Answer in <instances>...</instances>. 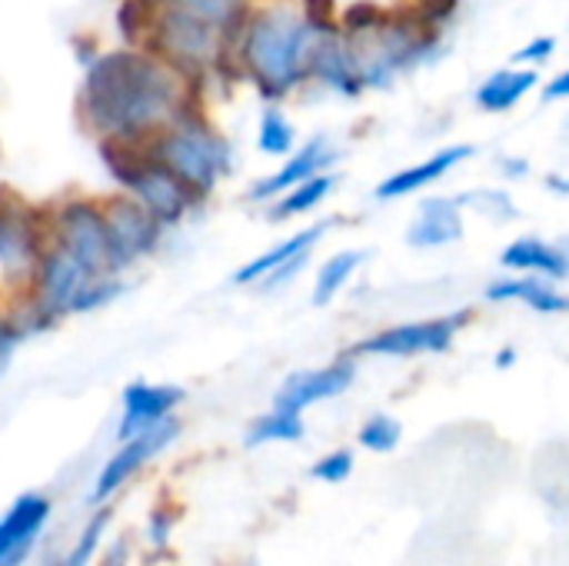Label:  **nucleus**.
<instances>
[{"instance_id":"f257e3e1","label":"nucleus","mask_w":569,"mask_h":566,"mask_svg":"<svg viewBox=\"0 0 569 566\" xmlns=\"http://www.w3.org/2000/svg\"><path fill=\"white\" fill-rule=\"evenodd\" d=\"M197 83L147 47L97 53L77 90V120L97 140L147 143L197 103Z\"/></svg>"},{"instance_id":"f03ea898","label":"nucleus","mask_w":569,"mask_h":566,"mask_svg":"<svg viewBox=\"0 0 569 566\" xmlns=\"http://www.w3.org/2000/svg\"><path fill=\"white\" fill-rule=\"evenodd\" d=\"M317 30L303 20L300 10L273 3L247 13L237 33V63L240 73L257 83V90L270 100L287 97L300 80H307L310 50L317 43Z\"/></svg>"},{"instance_id":"7ed1b4c3","label":"nucleus","mask_w":569,"mask_h":566,"mask_svg":"<svg viewBox=\"0 0 569 566\" xmlns=\"http://www.w3.org/2000/svg\"><path fill=\"white\" fill-rule=\"evenodd\" d=\"M147 150L173 177H180L197 200H207L220 187V180L233 170V147L203 117L200 103H193L170 127L150 137Z\"/></svg>"},{"instance_id":"20e7f679","label":"nucleus","mask_w":569,"mask_h":566,"mask_svg":"<svg viewBox=\"0 0 569 566\" xmlns=\"http://www.w3.org/2000/svg\"><path fill=\"white\" fill-rule=\"evenodd\" d=\"M47 230L57 247L73 254L90 274L97 277H120L123 267L117 264V254L110 247V234L103 224L100 200L87 197H67L47 210Z\"/></svg>"},{"instance_id":"39448f33","label":"nucleus","mask_w":569,"mask_h":566,"mask_svg":"<svg viewBox=\"0 0 569 566\" xmlns=\"http://www.w3.org/2000/svg\"><path fill=\"white\" fill-rule=\"evenodd\" d=\"M47 240V214L30 207L13 187L0 183V274L27 284Z\"/></svg>"},{"instance_id":"423d86ee","label":"nucleus","mask_w":569,"mask_h":566,"mask_svg":"<svg viewBox=\"0 0 569 566\" xmlns=\"http://www.w3.org/2000/svg\"><path fill=\"white\" fill-rule=\"evenodd\" d=\"M100 210H103L107 234H110V247H113L117 264L123 270L140 264L143 257H150L160 247V237H163L167 227L137 197H130L127 190H117V193L103 197Z\"/></svg>"},{"instance_id":"0eeeda50","label":"nucleus","mask_w":569,"mask_h":566,"mask_svg":"<svg viewBox=\"0 0 569 566\" xmlns=\"http://www.w3.org/2000/svg\"><path fill=\"white\" fill-rule=\"evenodd\" d=\"M470 320V310L450 314V317H433V320H417V324H397L387 327L353 347V354L363 357H420V354H443L450 350L457 330Z\"/></svg>"},{"instance_id":"6e6552de","label":"nucleus","mask_w":569,"mask_h":566,"mask_svg":"<svg viewBox=\"0 0 569 566\" xmlns=\"http://www.w3.org/2000/svg\"><path fill=\"white\" fill-rule=\"evenodd\" d=\"M180 437V420L177 417H167L160 420L157 427L143 430V434H133L130 440H120V450L100 467L97 480H93V504L103 507L127 480H133L157 454H163L173 440Z\"/></svg>"},{"instance_id":"1a4fd4ad","label":"nucleus","mask_w":569,"mask_h":566,"mask_svg":"<svg viewBox=\"0 0 569 566\" xmlns=\"http://www.w3.org/2000/svg\"><path fill=\"white\" fill-rule=\"evenodd\" d=\"M50 500L43 494H20L0 517V566H20L33 550L50 520Z\"/></svg>"},{"instance_id":"9d476101","label":"nucleus","mask_w":569,"mask_h":566,"mask_svg":"<svg viewBox=\"0 0 569 566\" xmlns=\"http://www.w3.org/2000/svg\"><path fill=\"white\" fill-rule=\"evenodd\" d=\"M353 374H357L353 370V360H337V364L320 367V370H300V374H293V377L283 380V387L273 397V407L303 414L307 407H313L320 400L340 397L353 384Z\"/></svg>"},{"instance_id":"9b49d317","label":"nucleus","mask_w":569,"mask_h":566,"mask_svg":"<svg viewBox=\"0 0 569 566\" xmlns=\"http://www.w3.org/2000/svg\"><path fill=\"white\" fill-rule=\"evenodd\" d=\"M183 404V390L173 384H130L123 390V414L117 427V440H130L133 434H143L157 427L160 420L173 417V410Z\"/></svg>"},{"instance_id":"f8f14e48","label":"nucleus","mask_w":569,"mask_h":566,"mask_svg":"<svg viewBox=\"0 0 569 566\" xmlns=\"http://www.w3.org/2000/svg\"><path fill=\"white\" fill-rule=\"evenodd\" d=\"M307 77L327 83L330 90L343 93V97H357L363 90V80H360V70H357V60L343 40V33H320L313 50H310V67H307Z\"/></svg>"},{"instance_id":"ddd939ff","label":"nucleus","mask_w":569,"mask_h":566,"mask_svg":"<svg viewBox=\"0 0 569 566\" xmlns=\"http://www.w3.org/2000/svg\"><path fill=\"white\" fill-rule=\"evenodd\" d=\"M333 157H337V153L330 150L327 137H310L293 157H287V163H283L277 173H270V177H263L260 183H253L247 197H250V200H273V197L287 193L290 187H297V183H303V180L323 173L327 163H333Z\"/></svg>"},{"instance_id":"4468645a","label":"nucleus","mask_w":569,"mask_h":566,"mask_svg":"<svg viewBox=\"0 0 569 566\" xmlns=\"http://www.w3.org/2000/svg\"><path fill=\"white\" fill-rule=\"evenodd\" d=\"M473 157V147L470 143H453V147H443L440 153L427 157L423 163H413L407 170H397L393 177H387L373 197L377 200H397V197H410L413 190H423V187H433L440 177H447L457 163L470 160Z\"/></svg>"},{"instance_id":"2eb2a0df","label":"nucleus","mask_w":569,"mask_h":566,"mask_svg":"<svg viewBox=\"0 0 569 566\" xmlns=\"http://www.w3.org/2000/svg\"><path fill=\"white\" fill-rule=\"evenodd\" d=\"M463 237V210L457 197H430L420 203L417 220L407 230V244L420 250L447 247Z\"/></svg>"},{"instance_id":"dca6fc26","label":"nucleus","mask_w":569,"mask_h":566,"mask_svg":"<svg viewBox=\"0 0 569 566\" xmlns=\"http://www.w3.org/2000/svg\"><path fill=\"white\" fill-rule=\"evenodd\" d=\"M500 264L507 270H533L547 280H567L569 277V250L560 244H547L540 237H520L503 254Z\"/></svg>"},{"instance_id":"f3484780","label":"nucleus","mask_w":569,"mask_h":566,"mask_svg":"<svg viewBox=\"0 0 569 566\" xmlns=\"http://www.w3.org/2000/svg\"><path fill=\"white\" fill-rule=\"evenodd\" d=\"M327 234V224H313L287 240H280L277 247L263 250L260 257H253L250 264H243L237 274H233V284H260L263 277H270L273 270H280L283 264L297 260V257H307L313 250V244H320V237Z\"/></svg>"},{"instance_id":"a211bd4d","label":"nucleus","mask_w":569,"mask_h":566,"mask_svg":"<svg viewBox=\"0 0 569 566\" xmlns=\"http://www.w3.org/2000/svg\"><path fill=\"white\" fill-rule=\"evenodd\" d=\"M487 300H493V304L517 300V304L533 307L537 314H567L569 310L567 294L553 290L543 277H507V280H493L487 287Z\"/></svg>"},{"instance_id":"6ab92c4d","label":"nucleus","mask_w":569,"mask_h":566,"mask_svg":"<svg viewBox=\"0 0 569 566\" xmlns=\"http://www.w3.org/2000/svg\"><path fill=\"white\" fill-rule=\"evenodd\" d=\"M540 83L533 67H520V70H497L490 73L480 90H477V103L490 113H507L513 110L533 87Z\"/></svg>"},{"instance_id":"aec40b11","label":"nucleus","mask_w":569,"mask_h":566,"mask_svg":"<svg viewBox=\"0 0 569 566\" xmlns=\"http://www.w3.org/2000/svg\"><path fill=\"white\" fill-rule=\"evenodd\" d=\"M333 177L330 173H317L297 187H290L287 193L273 197L270 203V220H290V217H300V214H310L313 207H320L327 200V193L333 190Z\"/></svg>"},{"instance_id":"412c9836","label":"nucleus","mask_w":569,"mask_h":566,"mask_svg":"<svg viewBox=\"0 0 569 566\" xmlns=\"http://www.w3.org/2000/svg\"><path fill=\"white\" fill-rule=\"evenodd\" d=\"M363 260H367L363 250H340L330 260H323L320 270H317V284H313V304L327 307L347 287V280L360 270Z\"/></svg>"},{"instance_id":"4be33fe9","label":"nucleus","mask_w":569,"mask_h":566,"mask_svg":"<svg viewBox=\"0 0 569 566\" xmlns=\"http://www.w3.org/2000/svg\"><path fill=\"white\" fill-rule=\"evenodd\" d=\"M303 437V417L293 410L273 407L270 414L257 417L247 427V447H263V444H297Z\"/></svg>"},{"instance_id":"5701e85b","label":"nucleus","mask_w":569,"mask_h":566,"mask_svg":"<svg viewBox=\"0 0 569 566\" xmlns=\"http://www.w3.org/2000/svg\"><path fill=\"white\" fill-rule=\"evenodd\" d=\"M173 3H180L193 17L207 20L210 27H217L230 40H237L243 20L250 13V0H173Z\"/></svg>"},{"instance_id":"b1692460","label":"nucleus","mask_w":569,"mask_h":566,"mask_svg":"<svg viewBox=\"0 0 569 566\" xmlns=\"http://www.w3.org/2000/svg\"><path fill=\"white\" fill-rule=\"evenodd\" d=\"M297 130L290 123V117L280 107H267L260 113V130H257V147L270 157H287L293 150Z\"/></svg>"},{"instance_id":"393cba45","label":"nucleus","mask_w":569,"mask_h":566,"mask_svg":"<svg viewBox=\"0 0 569 566\" xmlns=\"http://www.w3.org/2000/svg\"><path fill=\"white\" fill-rule=\"evenodd\" d=\"M460 207H470L477 210L480 217H490V220H513L517 217V203L507 190H473V193H463L457 197Z\"/></svg>"},{"instance_id":"a878e982","label":"nucleus","mask_w":569,"mask_h":566,"mask_svg":"<svg viewBox=\"0 0 569 566\" xmlns=\"http://www.w3.org/2000/svg\"><path fill=\"white\" fill-rule=\"evenodd\" d=\"M387 13H390V10H383V7L373 3V0H357V3H350V7L340 13V33H343V37L370 33V30H377V27L387 20Z\"/></svg>"},{"instance_id":"bb28decb","label":"nucleus","mask_w":569,"mask_h":566,"mask_svg":"<svg viewBox=\"0 0 569 566\" xmlns=\"http://www.w3.org/2000/svg\"><path fill=\"white\" fill-rule=\"evenodd\" d=\"M357 440H360V447H367L373 454H390L400 444V424L387 414H377L360 427Z\"/></svg>"},{"instance_id":"cd10ccee","label":"nucleus","mask_w":569,"mask_h":566,"mask_svg":"<svg viewBox=\"0 0 569 566\" xmlns=\"http://www.w3.org/2000/svg\"><path fill=\"white\" fill-rule=\"evenodd\" d=\"M107 510H100V514H93L90 517V524L83 527V534H80V540L73 544V550H70V557L63 560L67 566H87L90 564V557L97 554V547H100V537H103V530H107Z\"/></svg>"},{"instance_id":"c85d7f7f","label":"nucleus","mask_w":569,"mask_h":566,"mask_svg":"<svg viewBox=\"0 0 569 566\" xmlns=\"http://www.w3.org/2000/svg\"><path fill=\"white\" fill-rule=\"evenodd\" d=\"M310 474H313V480H323V484H343L353 474V454L350 450H333V454L320 457Z\"/></svg>"},{"instance_id":"c756f323","label":"nucleus","mask_w":569,"mask_h":566,"mask_svg":"<svg viewBox=\"0 0 569 566\" xmlns=\"http://www.w3.org/2000/svg\"><path fill=\"white\" fill-rule=\"evenodd\" d=\"M303 20L317 30V33H340V20H337V7L333 0H303Z\"/></svg>"},{"instance_id":"7c9ffc66","label":"nucleus","mask_w":569,"mask_h":566,"mask_svg":"<svg viewBox=\"0 0 569 566\" xmlns=\"http://www.w3.org/2000/svg\"><path fill=\"white\" fill-rule=\"evenodd\" d=\"M457 7H460V0H413L417 17L427 20V23H433V27L447 23L457 13Z\"/></svg>"},{"instance_id":"2f4dec72","label":"nucleus","mask_w":569,"mask_h":566,"mask_svg":"<svg viewBox=\"0 0 569 566\" xmlns=\"http://www.w3.org/2000/svg\"><path fill=\"white\" fill-rule=\"evenodd\" d=\"M553 50H557V40L543 33V37H533L527 47H520V50L513 53V63H543Z\"/></svg>"},{"instance_id":"473e14b6","label":"nucleus","mask_w":569,"mask_h":566,"mask_svg":"<svg viewBox=\"0 0 569 566\" xmlns=\"http://www.w3.org/2000/svg\"><path fill=\"white\" fill-rule=\"evenodd\" d=\"M23 340V330H20V324L13 320V314L10 310H0V360L17 347Z\"/></svg>"},{"instance_id":"72a5a7b5","label":"nucleus","mask_w":569,"mask_h":566,"mask_svg":"<svg viewBox=\"0 0 569 566\" xmlns=\"http://www.w3.org/2000/svg\"><path fill=\"white\" fill-rule=\"evenodd\" d=\"M167 537H170V517L157 510V514L150 517V544H153L157 550H163V547H167Z\"/></svg>"},{"instance_id":"f704fd0d","label":"nucleus","mask_w":569,"mask_h":566,"mask_svg":"<svg viewBox=\"0 0 569 566\" xmlns=\"http://www.w3.org/2000/svg\"><path fill=\"white\" fill-rule=\"evenodd\" d=\"M543 97L547 100H567L569 97V70H563V73H557L547 87H543Z\"/></svg>"},{"instance_id":"c9c22d12","label":"nucleus","mask_w":569,"mask_h":566,"mask_svg":"<svg viewBox=\"0 0 569 566\" xmlns=\"http://www.w3.org/2000/svg\"><path fill=\"white\" fill-rule=\"evenodd\" d=\"M503 173H507V177H527V173H530V163L510 157V160H503Z\"/></svg>"},{"instance_id":"e433bc0d","label":"nucleus","mask_w":569,"mask_h":566,"mask_svg":"<svg viewBox=\"0 0 569 566\" xmlns=\"http://www.w3.org/2000/svg\"><path fill=\"white\" fill-rule=\"evenodd\" d=\"M547 187L567 197V193H569V177H560V173H550V177H547Z\"/></svg>"},{"instance_id":"4c0bfd02","label":"nucleus","mask_w":569,"mask_h":566,"mask_svg":"<svg viewBox=\"0 0 569 566\" xmlns=\"http://www.w3.org/2000/svg\"><path fill=\"white\" fill-rule=\"evenodd\" d=\"M513 364H517V350H513V347H503V350L497 354V367L507 370V367H513Z\"/></svg>"},{"instance_id":"58836bf2","label":"nucleus","mask_w":569,"mask_h":566,"mask_svg":"<svg viewBox=\"0 0 569 566\" xmlns=\"http://www.w3.org/2000/svg\"><path fill=\"white\" fill-rule=\"evenodd\" d=\"M100 566H127V554H123V547H113V554H107Z\"/></svg>"},{"instance_id":"ea45409f","label":"nucleus","mask_w":569,"mask_h":566,"mask_svg":"<svg viewBox=\"0 0 569 566\" xmlns=\"http://www.w3.org/2000/svg\"><path fill=\"white\" fill-rule=\"evenodd\" d=\"M60 566H67V564H60Z\"/></svg>"}]
</instances>
